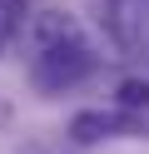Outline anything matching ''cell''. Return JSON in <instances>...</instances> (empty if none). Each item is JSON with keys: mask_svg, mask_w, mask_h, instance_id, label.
I'll list each match as a JSON object with an SVG mask.
<instances>
[{"mask_svg": "<svg viewBox=\"0 0 149 154\" xmlns=\"http://www.w3.org/2000/svg\"><path fill=\"white\" fill-rule=\"evenodd\" d=\"M89 70H95L89 50H85L79 40H65V45H50V50H40V60H35V85H40L45 94H55V90H65V85L85 80Z\"/></svg>", "mask_w": 149, "mask_h": 154, "instance_id": "1", "label": "cell"}, {"mask_svg": "<svg viewBox=\"0 0 149 154\" xmlns=\"http://www.w3.org/2000/svg\"><path fill=\"white\" fill-rule=\"evenodd\" d=\"M144 124L129 119V114H114V109H79L70 119V139L75 144H95V139H114V134H139Z\"/></svg>", "mask_w": 149, "mask_h": 154, "instance_id": "2", "label": "cell"}, {"mask_svg": "<svg viewBox=\"0 0 149 154\" xmlns=\"http://www.w3.org/2000/svg\"><path fill=\"white\" fill-rule=\"evenodd\" d=\"M30 35H35V45H40V50H50V45H65V40H75V25H70L60 10H45V15L35 20V30H30Z\"/></svg>", "mask_w": 149, "mask_h": 154, "instance_id": "3", "label": "cell"}, {"mask_svg": "<svg viewBox=\"0 0 149 154\" xmlns=\"http://www.w3.org/2000/svg\"><path fill=\"white\" fill-rule=\"evenodd\" d=\"M119 104L124 109H149V80H119Z\"/></svg>", "mask_w": 149, "mask_h": 154, "instance_id": "4", "label": "cell"}, {"mask_svg": "<svg viewBox=\"0 0 149 154\" xmlns=\"http://www.w3.org/2000/svg\"><path fill=\"white\" fill-rule=\"evenodd\" d=\"M0 50H5V35H0Z\"/></svg>", "mask_w": 149, "mask_h": 154, "instance_id": "5", "label": "cell"}]
</instances>
